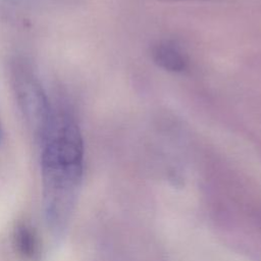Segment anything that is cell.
<instances>
[{"instance_id": "obj_1", "label": "cell", "mask_w": 261, "mask_h": 261, "mask_svg": "<svg viewBox=\"0 0 261 261\" xmlns=\"http://www.w3.org/2000/svg\"><path fill=\"white\" fill-rule=\"evenodd\" d=\"M41 147L44 216L48 227L60 233L69 222L84 177L85 147L75 118L53 111Z\"/></svg>"}, {"instance_id": "obj_6", "label": "cell", "mask_w": 261, "mask_h": 261, "mask_svg": "<svg viewBox=\"0 0 261 261\" xmlns=\"http://www.w3.org/2000/svg\"><path fill=\"white\" fill-rule=\"evenodd\" d=\"M3 141V132H2V127H1V123H0V145L2 144Z\"/></svg>"}, {"instance_id": "obj_2", "label": "cell", "mask_w": 261, "mask_h": 261, "mask_svg": "<svg viewBox=\"0 0 261 261\" xmlns=\"http://www.w3.org/2000/svg\"><path fill=\"white\" fill-rule=\"evenodd\" d=\"M23 61L16 59L11 64L12 87L29 128L41 142L49 128L53 110L37 74Z\"/></svg>"}, {"instance_id": "obj_4", "label": "cell", "mask_w": 261, "mask_h": 261, "mask_svg": "<svg viewBox=\"0 0 261 261\" xmlns=\"http://www.w3.org/2000/svg\"><path fill=\"white\" fill-rule=\"evenodd\" d=\"M154 63L171 72H182L188 68L189 59L181 48L171 41H160L151 49Z\"/></svg>"}, {"instance_id": "obj_3", "label": "cell", "mask_w": 261, "mask_h": 261, "mask_svg": "<svg viewBox=\"0 0 261 261\" xmlns=\"http://www.w3.org/2000/svg\"><path fill=\"white\" fill-rule=\"evenodd\" d=\"M12 244L15 253L23 261H41L43 243L38 230L30 222L19 220L12 231Z\"/></svg>"}, {"instance_id": "obj_5", "label": "cell", "mask_w": 261, "mask_h": 261, "mask_svg": "<svg viewBox=\"0 0 261 261\" xmlns=\"http://www.w3.org/2000/svg\"><path fill=\"white\" fill-rule=\"evenodd\" d=\"M156 1H165V2H199V1H214V0H156Z\"/></svg>"}]
</instances>
